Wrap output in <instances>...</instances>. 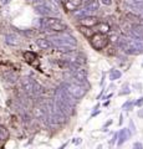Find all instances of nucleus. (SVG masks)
Listing matches in <instances>:
<instances>
[{
  "instance_id": "obj_21",
  "label": "nucleus",
  "mask_w": 143,
  "mask_h": 149,
  "mask_svg": "<svg viewBox=\"0 0 143 149\" xmlns=\"http://www.w3.org/2000/svg\"><path fill=\"white\" fill-rule=\"evenodd\" d=\"M4 78H5V81L9 83V85H15L16 81H17V76L14 72H6L4 74Z\"/></svg>"
},
{
  "instance_id": "obj_29",
  "label": "nucleus",
  "mask_w": 143,
  "mask_h": 149,
  "mask_svg": "<svg viewBox=\"0 0 143 149\" xmlns=\"http://www.w3.org/2000/svg\"><path fill=\"white\" fill-rule=\"evenodd\" d=\"M100 1H101V4H103L106 6H110V5H112L113 0H100Z\"/></svg>"
},
{
  "instance_id": "obj_31",
  "label": "nucleus",
  "mask_w": 143,
  "mask_h": 149,
  "mask_svg": "<svg viewBox=\"0 0 143 149\" xmlns=\"http://www.w3.org/2000/svg\"><path fill=\"white\" fill-rule=\"evenodd\" d=\"M136 24H140V25L143 26V16H140V15H138V19H137V22H136Z\"/></svg>"
},
{
  "instance_id": "obj_30",
  "label": "nucleus",
  "mask_w": 143,
  "mask_h": 149,
  "mask_svg": "<svg viewBox=\"0 0 143 149\" xmlns=\"http://www.w3.org/2000/svg\"><path fill=\"white\" fill-rule=\"evenodd\" d=\"M135 104H136V106H138V107H141V106L143 104V97H141V98H138V101L136 102Z\"/></svg>"
},
{
  "instance_id": "obj_19",
  "label": "nucleus",
  "mask_w": 143,
  "mask_h": 149,
  "mask_svg": "<svg viewBox=\"0 0 143 149\" xmlns=\"http://www.w3.org/2000/svg\"><path fill=\"white\" fill-rule=\"evenodd\" d=\"M5 40H6V44L9 45H11V46H19L21 44V39H20V36L17 35V34H8L6 37H5Z\"/></svg>"
},
{
  "instance_id": "obj_33",
  "label": "nucleus",
  "mask_w": 143,
  "mask_h": 149,
  "mask_svg": "<svg viewBox=\"0 0 143 149\" xmlns=\"http://www.w3.org/2000/svg\"><path fill=\"white\" fill-rule=\"evenodd\" d=\"M138 116H140L141 118H143V108H142V109H140V111H138Z\"/></svg>"
},
{
  "instance_id": "obj_9",
  "label": "nucleus",
  "mask_w": 143,
  "mask_h": 149,
  "mask_svg": "<svg viewBox=\"0 0 143 149\" xmlns=\"http://www.w3.org/2000/svg\"><path fill=\"white\" fill-rule=\"evenodd\" d=\"M54 98H57V100H61V101H63V102H66V103H68V104H71V106H73L75 107L76 106V103H77V100L73 96H71L70 93H68L65 88H63L62 86H60L56 91H55V97Z\"/></svg>"
},
{
  "instance_id": "obj_24",
  "label": "nucleus",
  "mask_w": 143,
  "mask_h": 149,
  "mask_svg": "<svg viewBox=\"0 0 143 149\" xmlns=\"http://www.w3.org/2000/svg\"><path fill=\"white\" fill-rule=\"evenodd\" d=\"M9 139V130L5 125L0 124V142H5Z\"/></svg>"
},
{
  "instance_id": "obj_14",
  "label": "nucleus",
  "mask_w": 143,
  "mask_h": 149,
  "mask_svg": "<svg viewBox=\"0 0 143 149\" xmlns=\"http://www.w3.org/2000/svg\"><path fill=\"white\" fill-rule=\"evenodd\" d=\"M127 36L135 37V39H138V40H143V26L140 24H132L128 27Z\"/></svg>"
},
{
  "instance_id": "obj_27",
  "label": "nucleus",
  "mask_w": 143,
  "mask_h": 149,
  "mask_svg": "<svg viewBox=\"0 0 143 149\" xmlns=\"http://www.w3.org/2000/svg\"><path fill=\"white\" fill-rule=\"evenodd\" d=\"M24 56H25V60H27V61H33V60L35 58V55L31 54V52H25Z\"/></svg>"
},
{
  "instance_id": "obj_2",
  "label": "nucleus",
  "mask_w": 143,
  "mask_h": 149,
  "mask_svg": "<svg viewBox=\"0 0 143 149\" xmlns=\"http://www.w3.org/2000/svg\"><path fill=\"white\" fill-rule=\"evenodd\" d=\"M117 45L127 55L138 56L143 54V40H138L131 36H121L117 39Z\"/></svg>"
},
{
  "instance_id": "obj_32",
  "label": "nucleus",
  "mask_w": 143,
  "mask_h": 149,
  "mask_svg": "<svg viewBox=\"0 0 143 149\" xmlns=\"http://www.w3.org/2000/svg\"><path fill=\"white\" fill-rule=\"evenodd\" d=\"M133 147H135V148H143V146L141 143H135V144H133Z\"/></svg>"
},
{
  "instance_id": "obj_4",
  "label": "nucleus",
  "mask_w": 143,
  "mask_h": 149,
  "mask_svg": "<svg viewBox=\"0 0 143 149\" xmlns=\"http://www.w3.org/2000/svg\"><path fill=\"white\" fill-rule=\"evenodd\" d=\"M33 6L36 13L44 16H54L59 13L56 6L49 0H36L33 3Z\"/></svg>"
},
{
  "instance_id": "obj_3",
  "label": "nucleus",
  "mask_w": 143,
  "mask_h": 149,
  "mask_svg": "<svg viewBox=\"0 0 143 149\" xmlns=\"http://www.w3.org/2000/svg\"><path fill=\"white\" fill-rule=\"evenodd\" d=\"M40 26L45 30L55 31V32H63L67 30V25L62 20L55 16H45L40 20Z\"/></svg>"
},
{
  "instance_id": "obj_18",
  "label": "nucleus",
  "mask_w": 143,
  "mask_h": 149,
  "mask_svg": "<svg viewBox=\"0 0 143 149\" xmlns=\"http://www.w3.org/2000/svg\"><path fill=\"white\" fill-rule=\"evenodd\" d=\"M84 3V0H66L65 1V8L68 11H76L78 8L81 6V4Z\"/></svg>"
},
{
  "instance_id": "obj_26",
  "label": "nucleus",
  "mask_w": 143,
  "mask_h": 149,
  "mask_svg": "<svg viewBox=\"0 0 143 149\" xmlns=\"http://www.w3.org/2000/svg\"><path fill=\"white\" fill-rule=\"evenodd\" d=\"M133 104H135V103H133V102H131V101H127L126 103L123 104V107H122V108H123L124 111H130V109L132 108V106H133Z\"/></svg>"
},
{
  "instance_id": "obj_10",
  "label": "nucleus",
  "mask_w": 143,
  "mask_h": 149,
  "mask_svg": "<svg viewBox=\"0 0 143 149\" xmlns=\"http://www.w3.org/2000/svg\"><path fill=\"white\" fill-rule=\"evenodd\" d=\"M54 106L56 107L59 111H61L65 116H67V117H70V116L73 113V108H75L73 106L68 104L61 100H57V98H54Z\"/></svg>"
},
{
  "instance_id": "obj_36",
  "label": "nucleus",
  "mask_w": 143,
  "mask_h": 149,
  "mask_svg": "<svg viewBox=\"0 0 143 149\" xmlns=\"http://www.w3.org/2000/svg\"><path fill=\"white\" fill-rule=\"evenodd\" d=\"M142 66H143V63H142Z\"/></svg>"
},
{
  "instance_id": "obj_5",
  "label": "nucleus",
  "mask_w": 143,
  "mask_h": 149,
  "mask_svg": "<svg viewBox=\"0 0 143 149\" xmlns=\"http://www.w3.org/2000/svg\"><path fill=\"white\" fill-rule=\"evenodd\" d=\"M65 90L70 93L71 96H73L76 100H80L82 98L86 92H87V88L85 87V83H78V82H73V81H66L65 83L61 85Z\"/></svg>"
},
{
  "instance_id": "obj_11",
  "label": "nucleus",
  "mask_w": 143,
  "mask_h": 149,
  "mask_svg": "<svg viewBox=\"0 0 143 149\" xmlns=\"http://www.w3.org/2000/svg\"><path fill=\"white\" fill-rule=\"evenodd\" d=\"M33 114L36 119L39 120H44L46 122V118H47V107L45 103H39L34 107L33 109Z\"/></svg>"
},
{
  "instance_id": "obj_17",
  "label": "nucleus",
  "mask_w": 143,
  "mask_h": 149,
  "mask_svg": "<svg viewBox=\"0 0 143 149\" xmlns=\"http://www.w3.org/2000/svg\"><path fill=\"white\" fill-rule=\"evenodd\" d=\"M36 45H38L41 50H45V51H50L54 49V45L51 44V41L49 39H44V37L43 39L40 37V39L36 40Z\"/></svg>"
},
{
  "instance_id": "obj_15",
  "label": "nucleus",
  "mask_w": 143,
  "mask_h": 149,
  "mask_svg": "<svg viewBox=\"0 0 143 149\" xmlns=\"http://www.w3.org/2000/svg\"><path fill=\"white\" fill-rule=\"evenodd\" d=\"M78 21H80V25L84 26V27H93L100 22L98 19L95 15H87V16H84V17H80Z\"/></svg>"
},
{
  "instance_id": "obj_13",
  "label": "nucleus",
  "mask_w": 143,
  "mask_h": 149,
  "mask_svg": "<svg viewBox=\"0 0 143 149\" xmlns=\"http://www.w3.org/2000/svg\"><path fill=\"white\" fill-rule=\"evenodd\" d=\"M124 5H126V8L128 10H131L132 13H135L140 16H143V1L136 3V1H133V0H126V1H124Z\"/></svg>"
},
{
  "instance_id": "obj_20",
  "label": "nucleus",
  "mask_w": 143,
  "mask_h": 149,
  "mask_svg": "<svg viewBox=\"0 0 143 149\" xmlns=\"http://www.w3.org/2000/svg\"><path fill=\"white\" fill-rule=\"evenodd\" d=\"M131 137V133H130V130H128L127 128H124V129H122L121 132L118 133V146H122V144L127 141L128 138Z\"/></svg>"
},
{
  "instance_id": "obj_22",
  "label": "nucleus",
  "mask_w": 143,
  "mask_h": 149,
  "mask_svg": "<svg viewBox=\"0 0 143 149\" xmlns=\"http://www.w3.org/2000/svg\"><path fill=\"white\" fill-rule=\"evenodd\" d=\"M44 87L40 85V83H38V82H34V88H33V96H35V97H39V96H41L44 93Z\"/></svg>"
},
{
  "instance_id": "obj_12",
  "label": "nucleus",
  "mask_w": 143,
  "mask_h": 149,
  "mask_svg": "<svg viewBox=\"0 0 143 149\" xmlns=\"http://www.w3.org/2000/svg\"><path fill=\"white\" fill-rule=\"evenodd\" d=\"M34 82H35V80H33V78L29 77V76H25V77H22V78H21L20 83H21L22 92H24L25 95H27V96H31V95H33Z\"/></svg>"
},
{
  "instance_id": "obj_25",
  "label": "nucleus",
  "mask_w": 143,
  "mask_h": 149,
  "mask_svg": "<svg viewBox=\"0 0 143 149\" xmlns=\"http://www.w3.org/2000/svg\"><path fill=\"white\" fill-rule=\"evenodd\" d=\"M122 76V73L118 71V70H111L110 72V80L111 81H114V80H118L119 77Z\"/></svg>"
},
{
  "instance_id": "obj_1",
  "label": "nucleus",
  "mask_w": 143,
  "mask_h": 149,
  "mask_svg": "<svg viewBox=\"0 0 143 149\" xmlns=\"http://www.w3.org/2000/svg\"><path fill=\"white\" fill-rule=\"evenodd\" d=\"M49 40L51 41L55 49H57L61 52H68L76 49L77 46V40L70 34L63 32H59L56 35H51L49 37Z\"/></svg>"
},
{
  "instance_id": "obj_16",
  "label": "nucleus",
  "mask_w": 143,
  "mask_h": 149,
  "mask_svg": "<svg viewBox=\"0 0 143 149\" xmlns=\"http://www.w3.org/2000/svg\"><path fill=\"white\" fill-rule=\"evenodd\" d=\"M100 8V1L98 0H89L86 4H85V10L90 14V15H93V14L98 10Z\"/></svg>"
},
{
  "instance_id": "obj_35",
  "label": "nucleus",
  "mask_w": 143,
  "mask_h": 149,
  "mask_svg": "<svg viewBox=\"0 0 143 149\" xmlns=\"http://www.w3.org/2000/svg\"><path fill=\"white\" fill-rule=\"evenodd\" d=\"M133 1H136V3H141V1H143V0H133Z\"/></svg>"
},
{
  "instance_id": "obj_7",
  "label": "nucleus",
  "mask_w": 143,
  "mask_h": 149,
  "mask_svg": "<svg viewBox=\"0 0 143 149\" xmlns=\"http://www.w3.org/2000/svg\"><path fill=\"white\" fill-rule=\"evenodd\" d=\"M62 60L68 63H76V65H84L86 62V57L81 52L76 50L68 51V52H62Z\"/></svg>"
},
{
  "instance_id": "obj_34",
  "label": "nucleus",
  "mask_w": 143,
  "mask_h": 149,
  "mask_svg": "<svg viewBox=\"0 0 143 149\" xmlns=\"http://www.w3.org/2000/svg\"><path fill=\"white\" fill-rule=\"evenodd\" d=\"M9 1H10V0H0V3H1L3 5H6V4H8Z\"/></svg>"
},
{
  "instance_id": "obj_28",
  "label": "nucleus",
  "mask_w": 143,
  "mask_h": 149,
  "mask_svg": "<svg viewBox=\"0 0 143 149\" xmlns=\"http://www.w3.org/2000/svg\"><path fill=\"white\" fill-rule=\"evenodd\" d=\"M122 90H123V91L119 92V95H128V93L131 92V91H130V87H128V85H124Z\"/></svg>"
},
{
  "instance_id": "obj_23",
  "label": "nucleus",
  "mask_w": 143,
  "mask_h": 149,
  "mask_svg": "<svg viewBox=\"0 0 143 149\" xmlns=\"http://www.w3.org/2000/svg\"><path fill=\"white\" fill-rule=\"evenodd\" d=\"M96 31L97 32H101V34H107V32L111 30L110 29V25L106 24V22H98L97 25H96Z\"/></svg>"
},
{
  "instance_id": "obj_6",
  "label": "nucleus",
  "mask_w": 143,
  "mask_h": 149,
  "mask_svg": "<svg viewBox=\"0 0 143 149\" xmlns=\"http://www.w3.org/2000/svg\"><path fill=\"white\" fill-rule=\"evenodd\" d=\"M68 78L70 81L78 82V83H85L87 80V72L85 68H82L81 65L72 67L71 70H68Z\"/></svg>"
},
{
  "instance_id": "obj_8",
  "label": "nucleus",
  "mask_w": 143,
  "mask_h": 149,
  "mask_svg": "<svg viewBox=\"0 0 143 149\" xmlns=\"http://www.w3.org/2000/svg\"><path fill=\"white\" fill-rule=\"evenodd\" d=\"M90 42L95 50H102L108 44V37L106 36V34L96 32V34H93L90 37Z\"/></svg>"
}]
</instances>
